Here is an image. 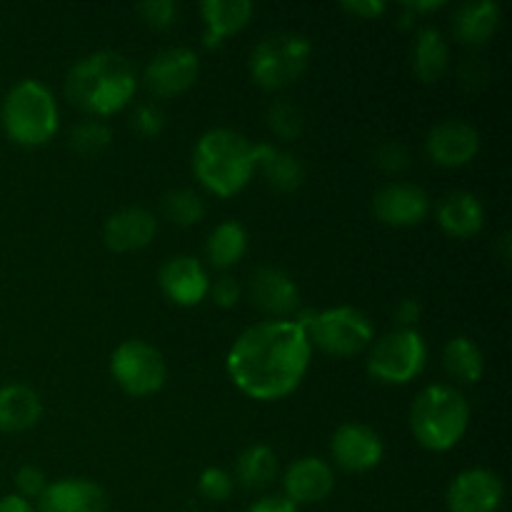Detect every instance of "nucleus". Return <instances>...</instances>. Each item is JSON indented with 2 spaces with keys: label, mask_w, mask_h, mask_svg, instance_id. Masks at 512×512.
<instances>
[{
  "label": "nucleus",
  "mask_w": 512,
  "mask_h": 512,
  "mask_svg": "<svg viewBox=\"0 0 512 512\" xmlns=\"http://www.w3.org/2000/svg\"><path fill=\"white\" fill-rule=\"evenodd\" d=\"M310 365V340L295 320H263L238 335L225 368L240 393L280 400L293 393Z\"/></svg>",
  "instance_id": "f257e3e1"
},
{
  "label": "nucleus",
  "mask_w": 512,
  "mask_h": 512,
  "mask_svg": "<svg viewBox=\"0 0 512 512\" xmlns=\"http://www.w3.org/2000/svg\"><path fill=\"white\" fill-rule=\"evenodd\" d=\"M138 75L133 63L115 50H98L85 55L70 68L65 78V95L83 113L105 118L133 100Z\"/></svg>",
  "instance_id": "f03ea898"
},
{
  "label": "nucleus",
  "mask_w": 512,
  "mask_h": 512,
  "mask_svg": "<svg viewBox=\"0 0 512 512\" xmlns=\"http://www.w3.org/2000/svg\"><path fill=\"white\" fill-rule=\"evenodd\" d=\"M195 178L220 198L240 193L255 173V145L230 128L200 135L193 150Z\"/></svg>",
  "instance_id": "7ed1b4c3"
},
{
  "label": "nucleus",
  "mask_w": 512,
  "mask_h": 512,
  "mask_svg": "<svg viewBox=\"0 0 512 512\" xmlns=\"http://www.w3.org/2000/svg\"><path fill=\"white\" fill-rule=\"evenodd\" d=\"M470 423V405L448 385L420 390L410 408V430L423 448L445 453L463 440Z\"/></svg>",
  "instance_id": "20e7f679"
},
{
  "label": "nucleus",
  "mask_w": 512,
  "mask_h": 512,
  "mask_svg": "<svg viewBox=\"0 0 512 512\" xmlns=\"http://www.w3.org/2000/svg\"><path fill=\"white\" fill-rule=\"evenodd\" d=\"M0 123L13 143L25 148L48 143L58 133V105L48 85L30 78L15 83L3 100Z\"/></svg>",
  "instance_id": "39448f33"
},
{
  "label": "nucleus",
  "mask_w": 512,
  "mask_h": 512,
  "mask_svg": "<svg viewBox=\"0 0 512 512\" xmlns=\"http://www.w3.org/2000/svg\"><path fill=\"white\" fill-rule=\"evenodd\" d=\"M313 43L308 35L280 30L260 40L250 53V75L265 90L288 88L308 70Z\"/></svg>",
  "instance_id": "423d86ee"
},
{
  "label": "nucleus",
  "mask_w": 512,
  "mask_h": 512,
  "mask_svg": "<svg viewBox=\"0 0 512 512\" xmlns=\"http://www.w3.org/2000/svg\"><path fill=\"white\" fill-rule=\"evenodd\" d=\"M295 323L305 330L310 343L335 358H350V355L363 353L373 343L375 335L368 315L350 305L323 310V313H305Z\"/></svg>",
  "instance_id": "0eeeda50"
},
{
  "label": "nucleus",
  "mask_w": 512,
  "mask_h": 512,
  "mask_svg": "<svg viewBox=\"0 0 512 512\" xmlns=\"http://www.w3.org/2000/svg\"><path fill=\"white\" fill-rule=\"evenodd\" d=\"M428 363V345L415 330H395L373 345L368 373L380 383L405 385L423 373Z\"/></svg>",
  "instance_id": "6e6552de"
},
{
  "label": "nucleus",
  "mask_w": 512,
  "mask_h": 512,
  "mask_svg": "<svg viewBox=\"0 0 512 512\" xmlns=\"http://www.w3.org/2000/svg\"><path fill=\"white\" fill-rule=\"evenodd\" d=\"M113 380L133 398L158 393L168 378V365L163 355L145 340H125L110 358Z\"/></svg>",
  "instance_id": "1a4fd4ad"
},
{
  "label": "nucleus",
  "mask_w": 512,
  "mask_h": 512,
  "mask_svg": "<svg viewBox=\"0 0 512 512\" xmlns=\"http://www.w3.org/2000/svg\"><path fill=\"white\" fill-rule=\"evenodd\" d=\"M200 60L190 48H165L148 63L143 83L155 98H173L185 93L198 80Z\"/></svg>",
  "instance_id": "9d476101"
},
{
  "label": "nucleus",
  "mask_w": 512,
  "mask_h": 512,
  "mask_svg": "<svg viewBox=\"0 0 512 512\" xmlns=\"http://www.w3.org/2000/svg\"><path fill=\"white\" fill-rule=\"evenodd\" d=\"M373 213L380 223L410 228L428 218L430 195L413 183H388L373 195Z\"/></svg>",
  "instance_id": "9b49d317"
},
{
  "label": "nucleus",
  "mask_w": 512,
  "mask_h": 512,
  "mask_svg": "<svg viewBox=\"0 0 512 512\" xmlns=\"http://www.w3.org/2000/svg\"><path fill=\"white\" fill-rule=\"evenodd\" d=\"M333 460L348 473H365L378 468L383 460V440L373 428L363 423H345L335 430L330 440Z\"/></svg>",
  "instance_id": "f8f14e48"
},
{
  "label": "nucleus",
  "mask_w": 512,
  "mask_h": 512,
  "mask_svg": "<svg viewBox=\"0 0 512 512\" xmlns=\"http://www.w3.org/2000/svg\"><path fill=\"white\" fill-rule=\"evenodd\" d=\"M503 493V480L493 470L470 468L450 483L445 500L450 512H498Z\"/></svg>",
  "instance_id": "ddd939ff"
},
{
  "label": "nucleus",
  "mask_w": 512,
  "mask_h": 512,
  "mask_svg": "<svg viewBox=\"0 0 512 512\" xmlns=\"http://www.w3.org/2000/svg\"><path fill=\"white\" fill-rule=\"evenodd\" d=\"M425 150L435 165L460 168L478 155L480 135L465 120H443L430 128L428 138H425Z\"/></svg>",
  "instance_id": "4468645a"
},
{
  "label": "nucleus",
  "mask_w": 512,
  "mask_h": 512,
  "mask_svg": "<svg viewBox=\"0 0 512 512\" xmlns=\"http://www.w3.org/2000/svg\"><path fill=\"white\" fill-rule=\"evenodd\" d=\"M158 283L165 298L173 300L175 305H183V308L203 303L205 295L210 293L208 273L190 255H173V258L165 260L158 273Z\"/></svg>",
  "instance_id": "2eb2a0df"
},
{
  "label": "nucleus",
  "mask_w": 512,
  "mask_h": 512,
  "mask_svg": "<svg viewBox=\"0 0 512 512\" xmlns=\"http://www.w3.org/2000/svg\"><path fill=\"white\" fill-rule=\"evenodd\" d=\"M248 295L255 308L275 315V318H285V315L295 313L300 303V290L295 280L285 270L268 268V265L250 275Z\"/></svg>",
  "instance_id": "dca6fc26"
},
{
  "label": "nucleus",
  "mask_w": 512,
  "mask_h": 512,
  "mask_svg": "<svg viewBox=\"0 0 512 512\" xmlns=\"http://www.w3.org/2000/svg\"><path fill=\"white\" fill-rule=\"evenodd\" d=\"M285 500L298 505H313L328 498L335 488L333 468L320 458H300L285 470Z\"/></svg>",
  "instance_id": "f3484780"
},
{
  "label": "nucleus",
  "mask_w": 512,
  "mask_h": 512,
  "mask_svg": "<svg viewBox=\"0 0 512 512\" xmlns=\"http://www.w3.org/2000/svg\"><path fill=\"white\" fill-rule=\"evenodd\" d=\"M103 488L85 478H63L50 483L38 498V512H105Z\"/></svg>",
  "instance_id": "a211bd4d"
},
{
  "label": "nucleus",
  "mask_w": 512,
  "mask_h": 512,
  "mask_svg": "<svg viewBox=\"0 0 512 512\" xmlns=\"http://www.w3.org/2000/svg\"><path fill=\"white\" fill-rule=\"evenodd\" d=\"M155 230H158V220L153 218V213L133 205V208L118 210L105 220L103 240L115 253H133V250L145 248L155 238Z\"/></svg>",
  "instance_id": "6ab92c4d"
},
{
  "label": "nucleus",
  "mask_w": 512,
  "mask_h": 512,
  "mask_svg": "<svg viewBox=\"0 0 512 512\" xmlns=\"http://www.w3.org/2000/svg\"><path fill=\"white\" fill-rule=\"evenodd\" d=\"M438 223L453 238H473L485 223L483 203L473 193H465V190L448 193L438 205Z\"/></svg>",
  "instance_id": "aec40b11"
},
{
  "label": "nucleus",
  "mask_w": 512,
  "mask_h": 512,
  "mask_svg": "<svg viewBox=\"0 0 512 512\" xmlns=\"http://www.w3.org/2000/svg\"><path fill=\"white\" fill-rule=\"evenodd\" d=\"M200 13L205 20V48H218L225 35L238 33L240 28L248 25L250 15H253V3L250 0H203Z\"/></svg>",
  "instance_id": "412c9836"
},
{
  "label": "nucleus",
  "mask_w": 512,
  "mask_h": 512,
  "mask_svg": "<svg viewBox=\"0 0 512 512\" xmlns=\"http://www.w3.org/2000/svg\"><path fill=\"white\" fill-rule=\"evenodd\" d=\"M503 10L493 0H470L453 15V33L465 45H483L498 30Z\"/></svg>",
  "instance_id": "4be33fe9"
},
{
  "label": "nucleus",
  "mask_w": 512,
  "mask_h": 512,
  "mask_svg": "<svg viewBox=\"0 0 512 512\" xmlns=\"http://www.w3.org/2000/svg\"><path fill=\"white\" fill-rule=\"evenodd\" d=\"M43 415V403L38 393L28 385H3L0 388V430L3 433H20L30 430Z\"/></svg>",
  "instance_id": "5701e85b"
},
{
  "label": "nucleus",
  "mask_w": 512,
  "mask_h": 512,
  "mask_svg": "<svg viewBox=\"0 0 512 512\" xmlns=\"http://www.w3.org/2000/svg\"><path fill=\"white\" fill-rule=\"evenodd\" d=\"M255 170H260L270 188L278 193H295L305 180L303 163L270 143L255 145Z\"/></svg>",
  "instance_id": "b1692460"
},
{
  "label": "nucleus",
  "mask_w": 512,
  "mask_h": 512,
  "mask_svg": "<svg viewBox=\"0 0 512 512\" xmlns=\"http://www.w3.org/2000/svg\"><path fill=\"white\" fill-rule=\"evenodd\" d=\"M450 68V48L438 28L428 25L418 33L413 48V70L423 83H438Z\"/></svg>",
  "instance_id": "393cba45"
},
{
  "label": "nucleus",
  "mask_w": 512,
  "mask_h": 512,
  "mask_svg": "<svg viewBox=\"0 0 512 512\" xmlns=\"http://www.w3.org/2000/svg\"><path fill=\"white\" fill-rule=\"evenodd\" d=\"M245 250H248V230L238 220H223L220 225H215L208 245H205L208 263L218 270H228L235 263H240Z\"/></svg>",
  "instance_id": "a878e982"
},
{
  "label": "nucleus",
  "mask_w": 512,
  "mask_h": 512,
  "mask_svg": "<svg viewBox=\"0 0 512 512\" xmlns=\"http://www.w3.org/2000/svg\"><path fill=\"white\" fill-rule=\"evenodd\" d=\"M443 365L448 370V375H453L460 383H478L483 378V353H480L478 345L473 343L465 335H458V338L450 340L443 350Z\"/></svg>",
  "instance_id": "bb28decb"
},
{
  "label": "nucleus",
  "mask_w": 512,
  "mask_h": 512,
  "mask_svg": "<svg viewBox=\"0 0 512 512\" xmlns=\"http://www.w3.org/2000/svg\"><path fill=\"white\" fill-rule=\"evenodd\" d=\"M278 473V458L268 445H250L238 458V480L243 488L260 490L270 485Z\"/></svg>",
  "instance_id": "cd10ccee"
},
{
  "label": "nucleus",
  "mask_w": 512,
  "mask_h": 512,
  "mask_svg": "<svg viewBox=\"0 0 512 512\" xmlns=\"http://www.w3.org/2000/svg\"><path fill=\"white\" fill-rule=\"evenodd\" d=\"M160 208H163V215L170 220V223L183 225V228H190V225L200 223L205 215L203 198L188 188H178L165 193L163 200H160Z\"/></svg>",
  "instance_id": "c85d7f7f"
},
{
  "label": "nucleus",
  "mask_w": 512,
  "mask_h": 512,
  "mask_svg": "<svg viewBox=\"0 0 512 512\" xmlns=\"http://www.w3.org/2000/svg\"><path fill=\"white\" fill-rule=\"evenodd\" d=\"M110 140H113V133H110L108 125L93 118L75 123L68 135V145L75 150V153L83 155V158L103 153V150L110 145Z\"/></svg>",
  "instance_id": "c756f323"
},
{
  "label": "nucleus",
  "mask_w": 512,
  "mask_h": 512,
  "mask_svg": "<svg viewBox=\"0 0 512 512\" xmlns=\"http://www.w3.org/2000/svg\"><path fill=\"white\" fill-rule=\"evenodd\" d=\"M268 128L278 135L280 140H295L305 130V113L298 103L288 98H278L268 108Z\"/></svg>",
  "instance_id": "7c9ffc66"
},
{
  "label": "nucleus",
  "mask_w": 512,
  "mask_h": 512,
  "mask_svg": "<svg viewBox=\"0 0 512 512\" xmlns=\"http://www.w3.org/2000/svg\"><path fill=\"white\" fill-rule=\"evenodd\" d=\"M198 493L208 503H225L230 498V493H233V478L223 468L203 470V475L198 480Z\"/></svg>",
  "instance_id": "2f4dec72"
},
{
  "label": "nucleus",
  "mask_w": 512,
  "mask_h": 512,
  "mask_svg": "<svg viewBox=\"0 0 512 512\" xmlns=\"http://www.w3.org/2000/svg\"><path fill=\"white\" fill-rule=\"evenodd\" d=\"M135 13L140 15L145 25L163 30L173 25L175 18H178V3H173V0H148V3L135 5Z\"/></svg>",
  "instance_id": "473e14b6"
},
{
  "label": "nucleus",
  "mask_w": 512,
  "mask_h": 512,
  "mask_svg": "<svg viewBox=\"0 0 512 512\" xmlns=\"http://www.w3.org/2000/svg\"><path fill=\"white\" fill-rule=\"evenodd\" d=\"M373 158L375 165H380L388 173H400V170H405L410 165V153L400 140H385V143H380L375 148Z\"/></svg>",
  "instance_id": "72a5a7b5"
},
{
  "label": "nucleus",
  "mask_w": 512,
  "mask_h": 512,
  "mask_svg": "<svg viewBox=\"0 0 512 512\" xmlns=\"http://www.w3.org/2000/svg\"><path fill=\"white\" fill-rule=\"evenodd\" d=\"M130 125H133L140 135H148V138H153V135H158L160 130H163L165 115L155 103H143L135 108L133 118H130Z\"/></svg>",
  "instance_id": "f704fd0d"
},
{
  "label": "nucleus",
  "mask_w": 512,
  "mask_h": 512,
  "mask_svg": "<svg viewBox=\"0 0 512 512\" xmlns=\"http://www.w3.org/2000/svg\"><path fill=\"white\" fill-rule=\"evenodd\" d=\"M15 488H18L20 498H40L43 490L48 488V480H45V473L35 465H23V468L15 473Z\"/></svg>",
  "instance_id": "c9c22d12"
},
{
  "label": "nucleus",
  "mask_w": 512,
  "mask_h": 512,
  "mask_svg": "<svg viewBox=\"0 0 512 512\" xmlns=\"http://www.w3.org/2000/svg\"><path fill=\"white\" fill-rule=\"evenodd\" d=\"M460 83L468 90H480L490 80V68L483 58H465L460 65Z\"/></svg>",
  "instance_id": "e433bc0d"
},
{
  "label": "nucleus",
  "mask_w": 512,
  "mask_h": 512,
  "mask_svg": "<svg viewBox=\"0 0 512 512\" xmlns=\"http://www.w3.org/2000/svg\"><path fill=\"white\" fill-rule=\"evenodd\" d=\"M210 295H213L215 305H220V308H233L240 300L238 280H233L230 275H223V278H218L210 285Z\"/></svg>",
  "instance_id": "4c0bfd02"
},
{
  "label": "nucleus",
  "mask_w": 512,
  "mask_h": 512,
  "mask_svg": "<svg viewBox=\"0 0 512 512\" xmlns=\"http://www.w3.org/2000/svg\"><path fill=\"white\" fill-rule=\"evenodd\" d=\"M343 10L350 15H358V18L375 20L385 13L383 0H345Z\"/></svg>",
  "instance_id": "58836bf2"
},
{
  "label": "nucleus",
  "mask_w": 512,
  "mask_h": 512,
  "mask_svg": "<svg viewBox=\"0 0 512 512\" xmlns=\"http://www.w3.org/2000/svg\"><path fill=\"white\" fill-rule=\"evenodd\" d=\"M420 320V303L415 298H403L395 305V323L400 330H413V325Z\"/></svg>",
  "instance_id": "ea45409f"
},
{
  "label": "nucleus",
  "mask_w": 512,
  "mask_h": 512,
  "mask_svg": "<svg viewBox=\"0 0 512 512\" xmlns=\"http://www.w3.org/2000/svg\"><path fill=\"white\" fill-rule=\"evenodd\" d=\"M248 512H298V508L290 500H285L283 495H268V498L250 505Z\"/></svg>",
  "instance_id": "a19ab883"
},
{
  "label": "nucleus",
  "mask_w": 512,
  "mask_h": 512,
  "mask_svg": "<svg viewBox=\"0 0 512 512\" xmlns=\"http://www.w3.org/2000/svg\"><path fill=\"white\" fill-rule=\"evenodd\" d=\"M0 512H35L30 500L20 498V495H3L0 498Z\"/></svg>",
  "instance_id": "79ce46f5"
},
{
  "label": "nucleus",
  "mask_w": 512,
  "mask_h": 512,
  "mask_svg": "<svg viewBox=\"0 0 512 512\" xmlns=\"http://www.w3.org/2000/svg\"><path fill=\"white\" fill-rule=\"evenodd\" d=\"M443 0H423V3H420V0H413V3H405V10H408V13H428V10H438V8H443Z\"/></svg>",
  "instance_id": "37998d69"
},
{
  "label": "nucleus",
  "mask_w": 512,
  "mask_h": 512,
  "mask_svg": "<svg viewBox=\"0 0 512 512\" xmlns=\"http://www.w3.org/2000/svg\"><path fill=\"white\" fill-rule=\"evenodd\" d=\"M500 248H503V260L508 263V260H510V235L508 233L500 238Z\"/></svg>",
  "instance_id": "c03bdc74"
}]
</instances>
